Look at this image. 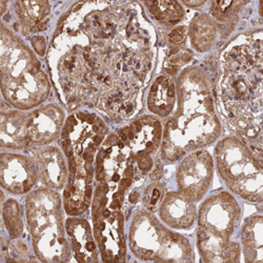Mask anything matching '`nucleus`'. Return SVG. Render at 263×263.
<instances>
[{
    "label": "nucleus",
    "mask_w": 263,
    "mask_h": 263,
    "mask_svg": "<svg viewBox=\"0 0 263 263\" xmlns=\"http://www.w3.org/2000/svg\"><path fill=\"white\" fill-rule=\"evenodd\" d=\"M156 32L140 4H77L50 46L52 79L71 111L92 106L113 120L139 113L156 55Z\"/></svg>",
    "instance_id": "nucleus-1"
},
{
    "label": "nucleus",
    "mask_w": 263,
    "mask_h": 263,
    "mask_svg": "<svg viewBox=\"0 0 263 263\" xmlns=\"http://www.w3.org/2000/svg\"><path fill=\"white\" fill-rule=\"evenodd\" d=\"M218 104L230 126L256 154L262 155V30L240 34L220 58Z\"/></svg>",
    "instance_id": "nucleus-2"
},
{
    "label": "nucleus",
    "mask_w": 263,
    "mask_h": 263,
    "mask_svg": "<svg viewBox=\"0 0 263 263\" xmlns=\"http://www.w3.org/2000/svg\"><path fill=\"white\" fill-rule=\"evenodd\" d=\"M176 95V105L162 132L160 154L165 162H175L213 144L222 132L211 82L202 68L192 65L181 71Z\"/></svg>",
    "instance_id": "nucleus-3"
},
{
    "label": "nucleus",
    "mask_w": 263,
    "mask_h": 263,
    "mask_svg": "<svg viewBox=\"0 0 263 263\" xmlns=\"http://www.w3.org/2000/svg\"><path fill=\"white\" fill-rule=\"evenodd\" d=\"M106 126L94 113L75 112L65 119L59 145L69 166L62 202L69 216H81L92 204L95 160L105 139Z\"/></svg>",
    "instance_id": "nucleus-4"
},
{
    "label": "nucleus",
    "mask_w": 263,
    "mask_h": 263,
    "mask_svg": "<svg viewBox=\"0 0 263 263\" xmlns=\"http://www.w3.org/2000/svg\"><path fill=\"white\" fill-rule=\"evenodd\" d=\"M0 76L4 99L19 111H32L50 96L51 82L36 54L5 25L2 26Z\"/></svg>",
    "instance_id": "nucleus-5"
},
{
    "label": "nucleus",
    "mask_w": 263,
    "mask_h": 263,
    "mask_svg": "<svg viewBox=\"0 0 263 263\" xmlns=\"http://www.w3.org/2000/svg\"><path fill=\"white\" fill-rule=\"evenodd\" d=\"M242 211L227 191L212 194L197 214V249L206 263L238 262L241 246L236 239Z\"/></svg>",
    "instance_id": "nucleus-6"
},
{
    "label": "nucleus",
    "mask_w": 263,
    "mask_h": 263,
    "mask_svg": "<svg viewBox=\"0 0 263 263\" xmlns=\"http://www.w3.org/2000/svg\"><path fill=\"white\" fill-rule=\"evenodd\" d=\"M63 202L57 191L40 187L28 194L26 222L32 247L41 262H68L72 251L63 222Z\"/></svg>",
    "instance_id": "nucleus-7"
},
{
    "label": "nucleus",
    "mask_w": 263,
    "mask_h": 263,
    "mask_svg": "<svg viewBox=\"0 0 263 263\" xmlns=\"http://www.w3.org/2000/svg\"><path fill=\"white\" fill-rule=\"evenodd\" d=\"M214 163L219 177L235 195L249 202L263 199L262 156L238 137H226L215 147Z\"/></svg>",
    "instance_id": "nucleus-8"
},
{
    "label": "nucleus",
    "mask_w": 263,
    "mask_h": 263,
    "mask_svg": "<svg viewBox=\"0 0 263 263\" xmlns=\"http://www.w3.org/2000/svg\"><path fill=\"white\" fill-rule=\"evenodd\" d=\"M128 247L141 261L193 262L190 240L171 231L149 211L137 212L129 226Z\"/></svg>",
    "instance_id": "nucleus-9"
},
{
    "label": "nucleus",
    "mask_w": 263,
    "mask_h": 263,
    "mask_svg": "<svg viewBox=\"0 0 263 263\" xmlns=\"http://www.w3.org/2000/svg\"><path fill=\"white\" fill-rule=\"evenodd\" d=\"M214 168L213 156L203 148L185 155L176 172L178 192L194 202L200 201L211 189Z\"/></svg>",
    "instance_id": "nucleus-10"
},
{
    "label": "nucleus",
    "mask_w": 263,
    "mask_h": 263,
    "mask_svg": "<svg viewBox=\"0 0 263 263\" xmlns=\"http://www.w3.org/2000/svg\"><path fill=\"white\" fill-rule=\"evenodd\" d=\"M163 127L158 117L143 115L117 132L118 137L128 147L136 162L153 157L161 146Z\"/></svg>",
    "instance_id": "nucleus-11"
},
{
    "label": "nucleus",
    "mask_w": 263,
    "mask_h": 263,
    "mask_svg": "<svg viewBox=\"0 0 263 263\" xmlns=\"http://www.w3.org/2000/svg\"><path fill=\"white\" fill-rule=\"evenodd\" d=\"M93 219V233L103 262L126 260L124 216L121 211L102 212Z\"/></svg>",
    "instance_id": "nucleus-12"
},
{
    "label": "nucleus",
    "mask_w": 263,
    "mask_h": 263,
    "mask_svg": "<svg viewBox=\"0 0 263 263\" xmlns=\"http://www.w3.org/2000/svg\"><path fill=\"white\" fill-rule=\"evenodd\" d=\"M38 179V171L33 158L17 153H2L0 182L4 190L13 195L29 194Z\"/></svg>",
    "instance_id": "nucleus-13"
},
{
    "label": "nucleus",
    "mask_w": 263,
    "mask_h": 263,
    "mask_svg": "<svg viewBox=\"0 0 263 263\" xmlns=\"http://www.w3.org/2000/svg\"><path fill=\"white\" fill-rule=\"evenodd\" d=\"M65 115L57 104H48L27 112L30 147L46 146L60 137Z\"/></svg>",
    "instance_id": "nucleus-14"
},
{
    "label": "nucleus",
    "mask_w": 263,
    "mask_h": 263,
    "mask_svg": "<svg viewBox=\"0 0 263 263\" xmlns=\"http://www.w3.org/2000/svg\"><path fill=\"white\" fill-rule=\"evenodd\" d=\"M42 184L54 191L63 190L68 181L69 166L61 148L46 145L38 149L33 157Z\"/></svg>",
    "instance_id": "nucleus-15"
},
{
    "label": "nucleus",
    "mask_w": 263,
    "mask_h": 263,
    "mask_svg": "<svg viewBox=\"0 0 263 263\" xmlns=\"http://www.w3.org/2000/svg\"><path fill=\"white\" fill-rule=\"evenodd\" d=\"M160 220L174 230H190L197 217V208L194 201L178 191L165 193L158 208Z\"/></svg>",
    "instance_id": "nucleus-16"
},
{
    "label": "nucleus",
    "mask_w": 263,
    "mask_h": 263,
    "mask_svg": "<svg viewBox=\"0 0 263 263\" xmlns=\"http://www.w3.org/2000/svg\"><path fill=\"white\" fill-rule=\"evenodd\" d=\"M69 242L74 259L78 262H98V247L90 223L79 216H71L65 221Z\"/></svg>",
    "instance_id": "nucleus-17"
},
{
    "label": "nucleus",
    "mask_w": 263,
    "mask_h": 263,
    "mask_svg": "<svg viewBox=\"0 0 263 263\" xmlns=\"http://www.w3.org/2000/svg\"><path fill=\"white\" fill-rule=\"evenodd\" d=\"M0 144L3 148L23 151L30 147L27 130V113L16 108L2 107Z\"/></svg>",
    "instance_id": "nucleus-18"
},
{
    "label": "nucleus",
    "mask_w": 263,
    "mask_h": 263,
    "mask_svg": "<svg viewBox=\"0 0 263 263\" xmlns=\"http://www.w3.org/2000/svg\"><path fill=\"white\" fill-rule=\"evenodd\" d=\"M176 82L170 75H159L153 81L146 98L147 111L159 118L168 117L176 105Z\"/></svg>",
    "instance_id": "nucleus-19"
},
{
    "label": "nucleus",
    "mask_w": 263,
    "mask_h": 263,
    "mask_svg": "<svg viewBox=\"0 0 263 263\" xmlns=\"http://www.w3.org/2000/svg\"><path fill=\"white\" fill-rule=\"evenodd\" d=\"M14 12L17 18V31L28 35L46 29L51 13V4L48 2H15Z\"/></svg>",
    "instance_id": "nucleus-20"
},
{
    "label": "nucleus",
    "mask_w": 263,
    "mask_h": 263,
    "mask_svg": "<svg viewBox=\"0 0 263 263\" xmlns=\"http://www.w3.org/2000/svg\"><path fill=\"white\" fill-rule=\"evenodd\" d=\"M241 252L249 263L263 262V217L260 214L249 217L240 233Z\"/></svg>",
    "instance_id": "nucleus-21"
},
{
    "label": "nucleus",
    "mask_w": 263,
    "mask_h": 263,
    "mask_svg": "<svg viewBox=\"0 0 263 263\" xmlns=\"http://www.w3.org/2000/svg\"><path fill=\"white\" fill-rule=\"evenodd\" d=\"M189 35L192 46L197 52L205 53L210 51L218 35L215 20L208 14L197 16L191 23Z\"/></svg>",
    "instance_id": "nucleus-22"
},
{
    "label": "nucleus",
    "mask_w": 263,
    "mask_h": 263,
    "mask_svg": "<svg viewBox=\"0 0 263 263\" xmlns=\"http://www.w3.org/2000/svg\"><path fill=\"white\" fill-rule=\"evenodd\" d=\"M143 5L149 15L162 25L174 26L180 23L185 16V12L178 2H144Z\"/></svg>",
    "instance_id": "nucleus-23"
},
{
    "label": "nucleus",
    "mask_w": 263,
    "mask_h": 263,
    "mask_svg": "<svg viewBox=\"0 0 263 263\" xmlns=\"http://www.w3.org/2000/svg\"><path fill=\"white\" fill-rule=\"evenodd\" d=\"M3 219L11 239H18L24 233V221L19 204L14 199H8L3 205Z\"/></svg>",
    "instance_id": "nucleus-24"
},
{
    "label": "nucleus",
    "mask_w": 263,
    "mask_h": 263,
    "mask_svg": "<svg viewBox=\"0 0 263 263\" xmlns=\"http://www.w3.org/2000/svg\"><path fill=\"white\" fill-rule=\"evenodd\" d=\"M247 4L243 2H212L210 3L211 17L220 23H232Z\"/></svg>",
    "instance_id": "nucleus-25"
},
{
    "label": "nucleus",
    "mask_w": 263,
    "mask_h": 263,
    "mask_svg": "<svg viewBox=\"0 0 263 263\" xmlns=\"http://www.w3.org/2000/svg\"><path fill=\"white\" fill-rule=\"evenodd\" d=\"M165 195L164 187L160 183H152L143 192L142 203L146 211L153 212L159 208Z\"/></svg>",
    "instance_id": "nucleus-26"
},
{
    "label": "nucleus",
    "mask_w": 263,
    "mask_h": 263,
    "mask_svg": "<svg viewBox=\"0 0 263 263\" xmlns=\"http://www.w3.org/2000/svg\"><path fill=\"white\" fill-rule=\"evenodd\" d=\"M192 58V55L186 50H178L173 53L165 61V70L168 74L177 73L178 69L185 63H187Z\"/></svg>",
    "instance_id": "nucleus-27"
},
{
    "label": "nucleus",
    "mask_w": 263,
    "mask_h": 263,
    "mask_svg": "<svg viewBox=\"0 0 263 263\" xmlns=\"http://www.w3.org/2000/svg\"><path fill=\"white\" fill-rule=\"evenodd\" d=\"M187 37V29L184 26H180L175 28L168 35V42L172 46L179 47L186 41Z\"/></svg>",
    "instance_id": "nucleus-28"
},
{
    "label": "nucleus",
    "mask_w": 263,
    "mask_h": 263,
    "mask_svg": "<svg viewBox=\"0 0 263 263\" xmlns=\"http://www.w3.org/2000/svg\"><path fill=\"white\" fill-rule=\"evenodd\" d=\"M32 45L34 47L35 52L40 55L43 56L46 53V40L42 36H35L32 39Z\"/></svg>",
    "instance_id": "nucleus-29"
},
{
    "label": "nucleus",
    "mask_w": 263,
    "mask_h": 263,
    "mask_svg": "<svg viewBox=\"0 0 263 263\" xmlns=\"http://www.w3.org/2000/svg\"><path fill=\"white\" fill-rule=\"evenodd\" d=\"M182 4L190 8H198L200 6H203L205 4V2H183Z\"/></svg>",
    "instance_id": "nucleus-30"
},
{
    "label": "nucleus",
    "mask_w": 263,
    "mask_h": 263,
    "mask_svg": "<svg viewBox=\"0 0 263 263\" xmlns=\"http://www.w3.org/2000/svg\"><path fill=\"white\" fill-rule=\"evenodd\" d=\"M151 178H152L153 180H155V181L159 180V179L161 178V172H160V170H155L154 173H153V174L151 175Z\"/></svg>",
    "instance_id": "nucleus-31"
}]
</instances>
